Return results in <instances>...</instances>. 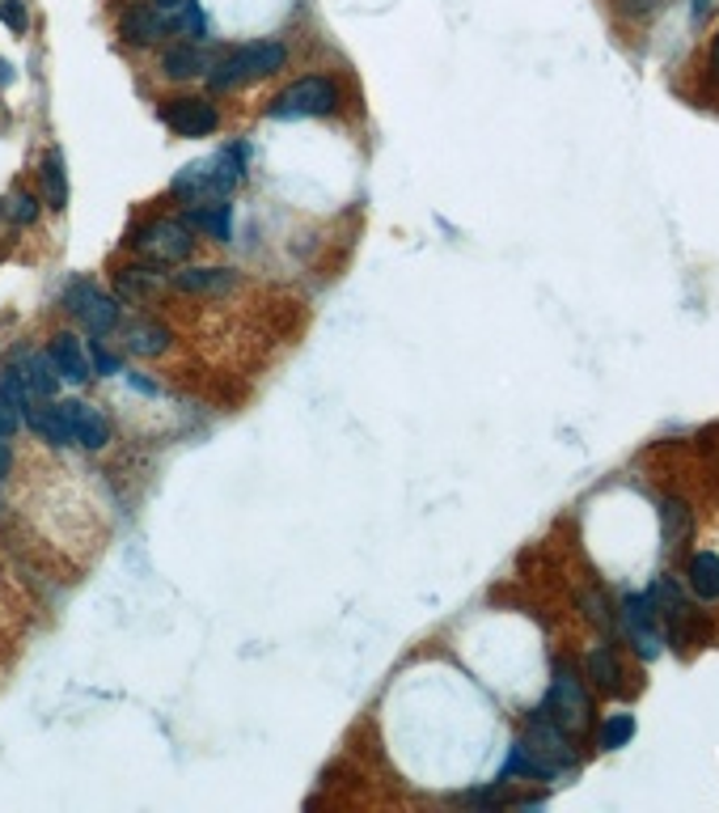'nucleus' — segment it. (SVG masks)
I'll return each mask as SVG.
<instances>
[{
    "mask_svg": "<svg viewBox=\"0 0 719 813\" xmlns=\"http://www.w3.org/2000/svg\"><path fill=\"white\" fill-rule=\"evenodd\" d=\"M288 65V47L275 43V39H258V43H242L225 51L208 72L211 89H242L258 81V77H272Z\"/></svg>",
    "mask_w": 719,
    "mask_h": 813,
    "instance_id": "nucleus-1",
    "label": "nucleus"
},
{
    "mask_svg": "<svg viewBox=\"0 0 719 813\" xmlns=\"http://www.w3.org/2000/svg\"><path fill=\"white\" fill-rule=\"evenodd\" d=\"M343 94H338L335 77H296L293 86H284L272 98L267 115L272 119H322V115H335Z\"/></svg>",
    "mask_w": 719,
    "mask_h": 813,
    "instance_id": "nucleus-2",
    "label": "nucleus"
},
{
    "mask_svg": "<svg viewBox=\"0 0 719 813\" xmlns=\"http://www.w3.org/2000/svg\"><path fill=\"white\" fill-rule=\"evenodd\" d=\"M127 246H131L136 255H145L152 267H161V263H183V258H190V251H195V237H190L187 221L161 216V221L136 225V229H131V237H127Z\"/></svg>",
    "mask_w": 719,
    "mask_h": 813,
    "instance_id": "nucleus-3",
    "label": "nucleus"
},
{
    "mask_svg": "<svg viewBox=\"0 0 719 813\" xmlns=\"http://www.w3.org/2000/svg\"><path fill=\"white\" fill-rule=\"evenodd\" d=\"M542 707H546L550 716L568 728V733H584V728L592 725L589 690H584V683H580V674H575V665L571 662L554 665V683H550V695Z\"/></svg>",
    "mask_w": 719,
    "mask_h": 813,
    "instance_id": "nucleus-4",
    "label": "nucleus"
},
{
    "mask_svg": "<svg viewBox=\"0 0 719 813\" xmlns=\"http://www.w3.org/2000/svg\"><path fill=\"white\" fill-rule=\"evenodd\" d=\"M521 746H525L529 754H533V758L554 775V780H559L568 767H575V750H571V742H568V728L559 725L546 707L529 721V733H525V742H521Z\"/></svg>",
    "mask_w": 719,
    "mask_h": 813,
    "instance_id": "nucleus-5",
    "label": "nucleus"
},
{
    "mask_svg": "<svg viewBox=\"0 0 719 813\" xmlns=\"http://www.w3.org/2000/svg\"><path fill=\"white\" fill-rule=\"evenodd\" d=\"M63 310L68 314H77V319L89 326V335H106V331H115L119 326V301L106 297L98 284H89V280H77V284H68V293H63Z\"/></svg>",
    "mask_w": 719,
    "mask_h": 813,
    "instance_id": "nucleus-6",
    "label": "nucleus"
},
{
    "mask_svg": "<svg viewBox=\"0 0 719 813\" xmlns=\"http://www.w3.org/2000/svg\"><path fill=\"white\" fill-rule=\"evenodd\" d=\"M161 124H166L169 131H178V136L199 140V136H211V131L220 128V110H216L211 98L183 94V98H169L166 107H161Z\"/></svg>",
    "mask_w": 719,
    "mask_h": 813,
    "instance_id": "nucleus-7",
    "label": "nucleus"
},
{
    "mask_svg": "<svg viewBox=\"0 0 719 813\" xmlns=\"http://www.w3.org/2000/svg\"><path fill=\"white\" fill-rule=\"evenodd\" d=\"M622 627H627V636H631L634 653H639L643 662H656V657H660V644H664V636L656 631L652 601L639 598V594H627V598H622Z\"/></svg>",
    "mask_w": 719,
    "mask_h": 813,
    "instance_id": "nucleus-8",
    "label": "nucleus"
},
{
    "mask_svg": "<svg viewBox=\"0 0 719 813\" xmlns=\"http://www.w3.org/2000/svg\"><path fill=\"white\" fill-rule=\"evenodd\" d=\"M119 35L131 47H157L166 35H174V26H169V13H161L148 0V4H131L124 18H119Z\"/></svg>",
    "mask_w": 719,
    "mask_h": 813,
    "instance_id": "nucleus-9",
    "label": "nucleus"
},
{
    "mask_svg": "<svg viewBox=\"0 0 719 813\" xmlns=\"http://www.w3.org/2000/svg\"><path fill=\"white\" fill-rule=\"evenodd\" d=\"M169 284L187 297H225L237 288V272L233 267H183V272H174Z\"/></svg>",
    "mask_w": 719,
    "mask_h": 813,
    "instance_id": "nucleus-10",
    "label": "nucleus"
},
{
    "mask_svg": "<svg viewBox=\"0 0 719 813\" xmlns=\"http://www.w3.org/2000/svg\"><path fill=\"white\" fill-rule=\"evenodd\" d=\"M72 403V437L77 445H85L89 453H98L110 445V420H106L102 406L81 403V399H68Z\"/></svg>",
    "mask_w": 719,
    "mask_h": 813,
    "instance_id": "nucleus-11",
    "label": "nucleus"
},
{
    "mask_svg": "<svg viewBox=\"0 0 719 813\" xmlns=\"http://www.w3.org/2000/svg\"><path fill=\"white\" fill-rule=\"evenodd\" d=\"M169 326L157 319H127L124 322V347L131 356H161L169 352Z\"/></svg>",
    "mask_w": 719,
    "mask_h": 813,
    "instance_id": "nucleus-12",
    "label": "nucleus"
},
{
    "mask_svg": "<svg viewBox=\"0 0 719 813\" xmlns=\"http://www.w3.org/2000/svg\"><path fill=\"white\" fill-rule=\"evenodd\" d=\"M26 424L39 432L47 445H56V450L77 445V437H72V403H56V406H47V411H30Z\"/></svg>",
    "mask_w": 719,
    "mask_h": 813,
    "instance_id": "nucleus-13",
    "label": "nucleus"
},
{
    "mask_svg": "<svg viewBox=\"0 0 719 813\" xmlns=\"http://www.w3.org/2000/svg\"><path fill=\"white\" fill-rule=\"evenodd\" d=\"M47 352H51V361H56V373H60L63 382L81 385L85 378H89V361H85L81 340H77L72 331H56Z\"/></svg>",
    "mask_w": 719,
    "mask_h": 813,
    "instance_id": "nucleus-14",
    "label": "nucleus"
},
{
    "mask_svg": "<svg viewBox=\"0 0 719 813\" xmlns=\"http://www.w3.org/2000/svg\"><path fill=\"white\" fill-rule=\"evenodd\" d=\"M161 72H166L169 81H190V77H208L211 60H208V51H204V47L178 43V47H166V56H161Z\"/></svg>",
    "mask_w": 719,
    "mask_h": 813,
    "instance_id": "nucleus-15",
    "label": "nucleus"
},
{
    "mask_svg": "<svg viewBox=\"0 0 719 813\" xmlns=\"http://www.w3.org/2000/svg\"><path fill=\"white\" fill-rule=\"evenodd\" d=\"M187 221L190 229H199V234H208L211 242H229L233 234V204L229 199H211V204H199V208H187Z\"/></svg>",
    "mask_w": 719,
    "mask_h": 813,
    "instance_id": "nucleus-16",
    "label": "nucleus"
},
{
    "mask_svg": "<svg viewBox=\"0 0 719 813\" xmlns=\"http://www.w3.org/2000/svg\"><path fill=\"white\" fill-rule=\"evenodd\" d=\"M115 284H119V297L124 301H152L157 293H161V276H157V267H152V263L124 267V272L115 276Z\"/></svg>",
    "mask_w": 719,
    "mask_h": 813,
    "instance_id": "nucleus-17",
    "label": "nucleus"
},
{
    "mask_svg": "<svg viewBox=\"0 0 719 813\" xmlns=\"http://www.w3.org/2000/svg\"><path fill=\"white\" fill-rule=\"evenodd\" d=\"M21 373H26V385H30V394H35V399H42V403H51V399H56V390H60V373H56L51 352H47V356H26V361H21Z\"/></svg>",
    "mask_w": 719,
    "mask_h": 813,
    "instance_id": "nucleus-18",
    "label": "nucleus"
},
{
    "mask_svg": "<svg viewBox=\"0 0 719 813\" xmlns=\"http://www.w3.org/2000/svg\"><path fill=\"white\" fill-rule=\"evenodd\" d=\"M690 594L698 601L719 598V556L716 551H695L690 556Z\"/></svg>",
    "mask_w": 719,
    "mask_h": 813,
    "instance_id": "nucleus-19",
    "label": "nucleus"
},
{
    "mask_svg": "<svg viewBox=\"0 0 719 813\" xmlns=\"http://www.w3.org/2000/svg\"><path fill=\"white\" fill-rule=\"evenodd\" d=\"M589 678L601 690H610V695L622 690V665H618V653H613L610 644H597L589 653Z\"/></svg>",
    "mask_w": 719,
    "mask_h": 813,
    "instance_id": "nucleus-20",
    "label": "nucleus"
},
{
    "mask_svg": "<svg viewBox=\"0 0 719 813\" xmlns=\"http://www.w3.org/2000/svg\"><path fill=\"white\" fill-rule=\"evenodd\" d=\"M42 195H47V208H56V213L68 208V174H63L60 153L42 157Z\"/></svg>",
    "mask_w": 719,
    "mask_h": 813,
    "instance_id": "nucleus-21",
    "label": "nucleus"
},
{
    "mask_svg": "<svg viewBox=\"0 0 719 813\" xmlns=\"http://www.w3.org/2000/svg\"><path fill=\"white\" fill-rule=\"evenodd\" d=\"M169 26H174V35H183V43H204V39H208V18H204L199 0H187V4L169 18Z\"/></svg>",
    "mask_w": 719,
    "mask_h": 813,
    "instance_id": "nucleus-22",
    "label": "nucleus"
},
{
    "mask_svg": "<svg viewBox=\"0 0 719 813\" xmlns=\"http://www.w3.org/2000/svg\"><path fill=\"white\" fill-rule=\"evenodd\" d=\"M660 526H664V547H677L690 530V509L681 500H664L660 505Z\"/></svg>",
    "mask_w": 719,
    "mask_h": 813,
    "instance_id": "nucleus-23",
    "label": "nucleus"
},
{
    "mask_svg": "<svg viewBox=\"0 0 719 813\" xmlns=\"http://www.w3.org/2000/svg\"><path fill=\"white\" fill-rule=\"evenodd\" d=\"M631 737H634V716H631V712H613L610 721L601 725V746H605V750L631 746Z\"/></svg>",
    "mask_w": 719,
    "mask_h": 813,
    "instance_id": "nucleus-24",
    "label": "nucleus"
},
{
    "mask_svg": "<svg viewBox=\"0 0 719 813\" xmlns=\"http://www.w3.org/2000/svg\"><path fill=\"white\" fill-rule=\"evenodd\" d=\"M4 216H9L13 225H35V221H39V199L30 192H13L4 199Z\"/></svg>",
    "mask_w": 719,
    "mask_h": 813,
    "instance_id": "nucleus-25",
    "label": "nucleus"
},
{
    "mask_svg": "<svg viewBox=\"0 0 719 813\" xmlns=\"http://www.w3.org/2000/svg\"><path fill=\"white\" fill-rule=\"evenodd\" d=\"M0 22L9 26V30H18V35H26V9H21V0H0Z\"/></svg>",
    "mask_w": 719,
    "mask_h": 813,
    "instance_id": "nucleus-26",
    "label": "nucleus"
},
{
    "mask_svg": "<svg viewBox=\"0 0 719 813\" xmlns=\"http://www.w3.org/2000/svg\"><path fill=\"white\" fill-rule=\"evenodd\" d=\"M89 352H93V369H98V373H119V369H124V361H119V356H110L98 340H89Z\"/></svg>",
    "mask_w": 719,
    "mask_h": 813,
    "instance_id": "nucleus-27",
    "label": "nucleus"
},
{
    "mask_svg": "<svg viewBox=\"0 0 719 813\" xmlns=\"http://www.w3.org/2000/svg\"><path fill=\"white\" fill-rule=\"evenodd\" d=\"M127 385H131V390H140V394H148V399H157V394H161V385L140 378V373H127Z\"/></svg>",
    "mask_w": 719,
    "mask_h": 813,
    "instance_id": "nucleus-28",
    "label": "nucleus"
},
{
    "mask_svg": "<svg viewBox=\"0 0 719 813\" xmlns=\"http://www.w3.org/2000/svg\"><path fill=\"white\" fill-rule=\"evenodd\" d=\"M707 77L719 86V30H716V39H711V51H707Z\"/></svg>",
    "mask_w": 719,
    "mask_h": 813,
    "instance_id": "nucleus-29",
    "label": "nucleus"
},
{
    "mask_svg": "<svg viewBox=\"0 0 719 813\" xmlns=\"http://www.w3.org/2000/svg\"><path fill=\"white\" fill-rule=\"evenodd\" d=\"M9 467H13V450H9V437L0 432V483H4V474H9Z\"/></svg>",
    "mask_w": 719,
    "mask_h": 813,
    "instance_id": "nucleus-30",
    "label": "nucleus"
},
{
    "mask_svg": "<svg viewBox=\"0 0 719 813\" xmlns=\"http://www.w3.org/2000/svg\"><path fill=\"white\" fill-rule=\"evenodd\" d=\"M648 9H656V0H622V13H631V18L648 13Z\"/></svg>",
    "mask_w": 719,
    "mask_h": 813,
    "instance_id": "nucleus-31",
    "label": "nucleus"
},
{
    "mask_svg": "<svg viewBox=\"0 0 719 813\" xmlns=\"http://www.w3.org/2000/svg\"><path fill=\"white\" fill-rule=\"evenodd\" d=\"M152 4H157V9H161V13H169V18H174V13H178V9H183V4H187V0H152Z\"/></svg>",
    "mask_w": 719,
    "mask_h": 813,
    "instance_id": "nucleus-32",
    "label": "nucleus"
},
{
    "mask_svg": "<svg viewBox=\"0 0 719 813\" xmlns=\"http://www.w3.org/2000/svg\"><path fill=\"white\" fill-rule=\"evenodd\" d=\"M13 81H18V72H13V68L0 60V86H13Z\"/></svg>",
    "mask_w": 719,
    "mask_h": 813,
    "instance_id": "nucleus-33",
    "label": "nucleus"
}]
</instances>
